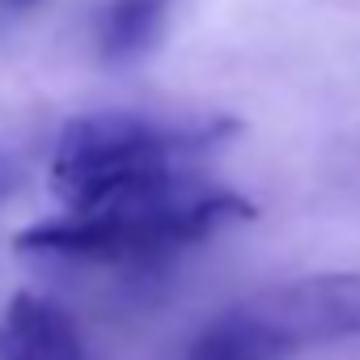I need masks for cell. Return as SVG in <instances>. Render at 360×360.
I'll use <instances>...</instances> for the list:
<instances>
[{"label": "cell", "instance_id": "6", "mask_svg": "<svg viewBox=\"0 0 360 360\" xmlns=\"http://www.w3.org/2000/svg\"><path fill=\"white\" fill-rule=\"evenodd\" d=\"M18 183H22V169H18V161H13L9 153H0V204H5V200L18 191Z\"/></svg>", "mask_w": 360, "mask_h": 360}, {"label": "cell", "instance_id": "7", "mask_svg": "<svg viewBox=\"0 0 360 360\" xmlns=\"http://www.w3.org/2000/svg\"><path fill=\"white\" fill-rule=\"evenodd\" d=\"M34 5H39V0H0V9H9V13H26Z\"/></svg>", "mask_w": 360, "mask_h": 360}, {"label": "cell", "instance_id": "3", "mask_svg": "<svg viewBox=\"0 0 360 360\" xmlns=\"http://www.w3.org/2000/svg\"><path fill=\"white\" fill-rule=\"evenodd\" d=\"M360 335V271H318L259 288L212 314L183 360H297Z\"/></svg>", "mask_w": 360, "mask_h": 360}, {"label": "cell", "instance_id": "2", "mask_svg": "<svg viewBox=\"0 0 360 360\" xmlns=\"http://www.w3.org/2000/svg\"><path fill=\"white\" fill-rule=\"evenodd\" d=\"M233 131V119H157L140 110L77 115L51 153V195L64 212L102 208L195 169V161Z\"/></svg>", "mask_w": 360, "mask_h": 360}, {"label": "cell", "instance_id": "1", "mask_svg": "<svg viewBox=\"0 0 360 360\" xmlns=\"http://www.w3.org/2000/svg\"><path fill=\"white\" fill-rule=\"evenodd\" d=\"M255 204L229 187H217L195 169L165 178L157 187L119 195L89 212H60L34 221L18 233V250L60 263H98V267H144L191 250L212 233L250 221Z\"/></svg>", "mask_w": 360, "mask_h": 360}, {"label": "cell", "instance_id": "5", "mask_svg": "<svg viewBox=\"0 0 360 360\" xmlns=\"http://www.w3.org/2000/svg\"><path fill=\"white\" fill-rule=\"evenodd\" d=\"M169 9L174 0H106L94 26L98 56L115 68L144 60L161 43L169 26Z\"/></svg>", "mask_w": 360, "mask_h": 360}, {"label": "cell", "instance_id": "4", "mask_svg": "<svg viewBox=\"0 0 360 360\" xmlns=\"http://www.w3.org/2000/svg\"><path fill=\"white\" fill-rule=\"evenodd\" d=\"M0 360H85V343L60 301L22 288L0 318Z\"/></svg>", "mask_w": 360, "mask_h": 360}]
</instances>
